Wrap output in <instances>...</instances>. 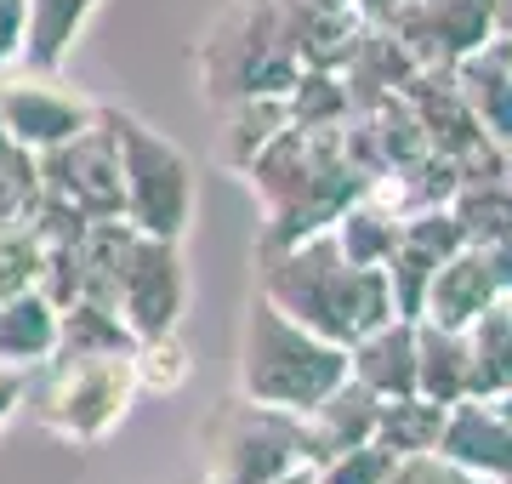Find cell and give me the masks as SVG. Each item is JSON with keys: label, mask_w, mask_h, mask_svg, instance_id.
Returning a JSON list of instances; mask_svg holds the SVG:
<instances>
[{"label": "cell", "mask_w": 512, "mask_h": 484, "mask_svg": "<svg viewBox=\"0 0 512 484\" xmlns=\"http://www.w3.org/2000/svg\"><path fill=\"white\" fill-rule=\"evenodd\" d=\"M256 291L268 302H279L296 325L330 336L353 348L370 325L393 319V285L387 268H365L353 262L330 228L308 234L296 245H274V251H256Z\"/></svg>", "instance_id": "1"}, {"label": "cell", "mask_w": 512, "mask_h": 484, "mask_svg": "<svg viewBox=\"0 0 512 484\" xmlns=\"http://www.w3.org/2000/svg\"><path fill=\"white\" fill-rule=\"evenodd\" d=\"M245 183L256 194V211H262L256 251L296 245L308 234H319V228H330L370 188L353 171L348 149H342V126H330V131L285 126L262 149V160L245 171Z\"/></svg>", "instance_id": "2"}, {"label": "cell", "mask_w": 512, "mask_h": 484, "mask_svg": "<svg viewBox=\"0 0 512 484\" xmlns=\"http://www.w3.org/2000/svg\"><path fill=\"white\" fill-rule=\"evenodd\" d=\"M234 382L256 405L302 416V410H313L325 393H336L348 382V348L319 336V331H308V325H296L279 302L251 291L245 319H239Z\"/></svg>", "instance_id": "3"}, {"label": "cell", "mask_w": 512, "mask_h": 484, "mask_svg": "<svg viewBox=\"0 0 512 484\" xmlns=\"http://www.w3.org/2000/svg\"><path fill=\"white\" fill-rule=\"evenodd\" d=\"M103 120L120 149V177H126V223L137 234H160V240H188L194 211H200V171L154 120L137 109H114L103 103Z\"/></svg>", "instance_id": "4"}, {"label": "cell", "mask_w": 512, "mask_h": 484, "mask_svg": "<svg viewBox=\"0 0 512 484\" xmlns=\"http://www.w3.org/2000/svg\"><path fill=\"white\" fill-rule=\"evenodd\" d=\"M137 399H143V388H137L131 354H57L46 365V382L29 393V410H35V428L63 450H97L103 439L120 433Z\"/></svg>", "instance_id": "5"}, {"label": "cell", "mask_w": 512, "mask_h": 484, "mask_svg": "<svg viewBox=\"0 0 512 484\" xmlns=\"http://www.w3.org/2000/svg\"><path fill=\"white\" fill-rule=\"evenodd\" d=\"M296 75L302 57L279 29V0H234L200 46V86L217 109L234 97H285Z\"/></svg>", "instance_id": "6"}, {"label": "cell", "mask_w": 512, "mask_h": 484, "mask_svg": "<svg viewBox=\"0 0 512 484\" xmlns=\"http://www.w3.org/2000/svg\"><path fill=\"white\" fill-rule=\"evenodd\" d=\"M308 462L302 416L234 393L205 422V484H279Z\"/></svg>", "instance_id": "7"}, {"label": "cell", "mask_w": 512, "mask_h": 484, "mask_svg": "<svg viewBox=\"0 0 512 484\" xmlns=\"http://www.w3.org/2000/svg\"><path fill=\"white\" fill-rule=\"evenodd\" d=\"M103 103L63 80V69H12L0 75V131L29 154H46L92 126Z\"/></svg>", "instance_id": "8"}, {"label": "cell", "mask_w": 512, "mask_h": 484, "mask_svg": "<svg viewBox=\"0 0 512 484\" xmlns=\"http://www.w3.org/2000/svg\"><path fill=\"white\" fill-rule=\"evenodd\" d=\"M40 188L46 200L69 205L92 223H109V217H126V177H120V149H114L109 120L97 114L92 126L57 143V149L40 154Z\"/></svg>", "instance_id": "9"}, {"label": "cell", "mask_w": 512, "mask_h": 484, "mask_svg": "<svg viewBox=\"0 0 512 484\" xmlns=\"http://www.w3.org/2000/svg\"><path fill=\"white\" fill-rule=\"evenodd\" d=\"M387 29L416 63H456L495 40V0H410Z\"/></svg>", "instance_id": "10"}, {"label": "cell", "mask_w": 512, "mask_h": 484, "mask_svg": "<svg viewBox=\"0 0 512 484\" xmlns=\"http://www.w3.org/2000/svg\"><path fill=\"white\" fill-rule=\"evenodd\" d=\"M399 92H404V103L416 109L421 131H427V143H433L439 154L461 160L473 143H484V126H478L473 109H467V97H461L456 75H450V63H421V69L404 80Z\"/></svg>", "instance_id": "11"}, {"label": "cell", "mask_w": 512, "mask_h": 484, "mask_svg": "<svg viewBox=\"0 0 512 484\" xmlns=\"http://www.w3.org/2000/svg\"><path fill=\"white\" fill-rule=\"evenodd\" d=\"M376 422H382V399L365 388V382H342L336 393H325L313 410H302V445H308V462H330L353 445H370L376 439Z\"/></svg>", "instance_id": "12"}, {"label": "cell", "mask_w": 512, "mask_h": 484, "mask_svg": "<svg viewBox=\"0 0 512 484\" xmlns=\"http://www.w3.org/2000/svg\"><path fill=\"white\" fill-rule=\"evenodd\" d=\"M439 450L450 456V462H461L467 473H478V479H512V422H501L484 399H456L450 405V416H444V433H439Z\"/></svg>", "instance_id": "13"}, {"label": "cell", "mask_w": 512, "mask_h": 484, "mask_svg": "<svg viewBox=\"0 0 512 484\" xmlns=\"http://www.w3.org/2000/svg\"><path fill=\"white\" fill-rule=\"evenodd\" d=\"M57 331H63V308L40 285L0 291V365L46 371L57 359Z\"/></svg>", "instance_id": "14"}, {"label": "cell", "mask_w": 512, "mask_h": 484, "mask_svg": "<svg viewBox=\"0 0 512 484\" xmlns=\"http://www.w3.org/2000/svg\"><path fill=\"white\" fill-rule=\"evenodd\" d=\"M348 376L365 382L376 399H404L416 393V319H382L348 348Z\"/></svg>", "instance_id": "15"}, {"label": "cell", "mask_w": 512, "mask_h": 484, "mask_svg": "<svg viewBox=\"0 0 512 484\" xmlns=\"http://www.w3.org/2000/svg\"><path fill=\"white\" fill-rule=\"evenodd\" d=\"M490 302H501V285H495L490 262L478 245H461L439 262V274L427 285V302H421V319L433 325H450V331H467Z\"/></svg>", "instance_id": "16"}, {"label": "cell", "mask_w": 512, "mask_h": 484, "mask_svg": "<svg viewBox=\"0 0 512 484\" xmlns=\"http://www.w3.org/2000/svg\"><path fill=\"white\" fill-rule=\"evenodd\" d=\"M450 75H456V86H461V97H467L473 120L484 126V137L507 149L512 143V57H507V40L495 35V40H484L478 52L456 57Z\"/></svg>", "instance_id": "17"}, {"label": "cell", "mask_w": 512, "mask_h": 484, "mask_svg": "<svg viewBox=\"0 0 512 484\" xmlns=\"http://www.w3.org/2000/svg\"><path fill=\"white\" fill-rule=\"evenodd\" d=\"M456 188H461V166L450 154L427 149V154H416V160H404V166L382 171L365 194H376V200L404 223V217H421V211H444V205L456 200Z\"/></svg>", "instance_id": "18"}, {"label": "cell", "mask_w": 512, "mask_h": 484, "mask_svg": "<svg viewBox=\"0 0 512 484\" xmlns=\"http://www.w3.org/2000/svg\"><path fill=\"white\" fill-rule=\"evenodd\" d=\"M285 126H291L285 97H234V103H222L217 166L234 171V177H245V171L262 160V149H268Z\"/></svg>", "instance_id": "19"}, {"label": "cell", "mask_w": 512, "mask_h": 484, "mask_svg": "<svg viewBox=\"0 0 512 484\" xmlns=\"http://www.w3.org/2000/svg\"><path fill=\"white\" fill-rule=\"evenodd\" d=\"M97 12H103V0H29L23 69H63Z\"/></svg>", "instance_id": "20"}, {"label": "cell", "mask_w": 512, "mask_h": 484, "mask_svg": "<svg viewBox=\"0 0 512 484\" xmlns=\"http://www.w3.org/2000/svg\"><path fill=\"white\" fill-rule=\"evenodd\" d=\"M416 393L456 405L473 393V371H467V336L433 319H416Z\"/></svg>", "instance_id": "21"}, {"label": "cell", "mask_w": 512, "mask_h": 484, "mask_svg": "<svg viewBox=\"0 0 512 484\" xmlns=\"http://www.w3.org/2000/svg\"><path fill=\"white\" fill-rule=\"evenodd\" d=\"M137 336L126 331L120 308L97 297H74L63 302V331H57V354L63 359H86V354H131Z\"/></svg>", "instance_id": "22"}, {"label": "cell", "mask_w": 512, "mask_h": 484, "mask_svg": "<svg viewBox=\"0 0 512 484\" xmlns=\"http://www.w3.org/2000/svg\"><path fill=\"white\" fill-rule=\"evenodd\" d=\"M467 371H473V399L507 388L512 382V302H490L484 314L467 325Z\"/></svg>", "instance_id": "23"}, {"label": "cell", "mask_w": 512, "mask_h": 484, "mask_svg": "<svg viewBox=\"0 0 512 484\" xmlns=\"http://www.w3.org/2000/svg\"><path fill=\"white\" fill-rule=\"evenodd\" d=\"M444 416L450 405L427 399V393H404V399H382V422H376V445L393 456H416V450H439Z\"/></svg>", "instance_id": "24"}, {"label": "cell", "mask_w": 512, "mask_h": 484, "mask_svg": "<svg viewBox=\"0 0 512 484\" xmlns=\"http://www.w3.org/2000/svg\"><path fill=\"white\" fill-rule=\"evenodd\" d=\"M330 234H336V245H342L353 262H365V268H387L393 245H399V217H393L376 194H359V200L330 223Z\"/></svg>", "instance_id": "25"}, {"label": "cell", "mask_w": 512, "mask_h": 484, "mask_svg": "<svg viewBox=\"0 0 512 484\" xmlns=\"http://www.w3.org/2000/svg\"><path fill=\"white\" fill-rule=\"evenodd\" d=\"M285 114H291V126H302V131L342 126V120L353 114L348 80L336 75V69H302V75H296V86L285 92Z\"/></svg>", "instance_id": "26"}, {"label": "cell", "mask_w": 512, "mask_h": 484, "mask_svg": "<svg viewBox=\"0 0 512 484\" xmlns=\"http://www.w3.org/2000/svg\"><path fill=\"white\" fill-rule=\"evenodd\" d=\"M450 211H456L467 245L507 240L512 234V183L507 177H495V183H461L456 200H450Z\"/></svg>", "instance_id": "27"}, {"label": "cell", "mask_w": 512, "mask_h": 484, "mask_svg": "<svg viewBox=\"0 0 512 484\" xmlns=\"http://www.w3.org/2000/svg\"><path fill=\"white\" fill-rule=\"evenodd\" d=\"M40 154L0 143V223H29L40 205Z\"/></svg>", "instance_id": "28"}, {"label": "cell", "mask_w": 512, "mask_h": 484, "mask_svg": "<svg viewBox=\"0 0 512 484\" xmlns=\"http://www.w3.org/2000/svg\"><path fill=\"white\" fill-rule=\"evenodd\" d=\"M131 365H137V388L143 393H177L188 376H194V359H188L183 336L137 342V348H131Z\"/></svg>", "instance_id": "29"}, {"label": "cell", "mask_w": 512, "mask_h": 484, "mask_svg": "<svg viewBox=\"0 0 512 484\" xmlns=\"http://www.w3.org/2000/svg\"><path fill=\"white\" fill-rule=\"evenodd\" d=\"M40 262H46V245L35 223H0V291L40 285Z\"/></svg>", "instance_id": "30"}, {"label": "cell", "mask_w": 512, "mask_h": 484, "mask_svg": "<svg viewBox=\"0 0 512 484\" xmlns=\"http://www.w3.org/2000/svg\"><path fill=\"white\" fill-rule=\"evenodd\" d=\"M393 462H399V456L370 439V445H353V450H342V456L319 462L313 473H319V484H387Z\"/></svg>", "instance_id": "31"}, {"label": "cell", "mask_w": 512, "mask_h": 484, "mask_svg": "<svg viewBox=\"0 0 512 484\" xmlns=\"http://www.w3.org/2000/svg\"><path fill=\"white\" fill-rule=\"evenodd\" d=\"M387 484H490V479L467 473V467L450 462L444 450H416V456H399V462H393Z\"/></svg>", "instance_id": "32"}, {"label": "cell", "mask_w": 512, "mask_h": 484, "mask_svg": "<svg viewBox=\"0 0 512 484\" xmlns=\"http://www.w3.org/2000/svg\"><path fill=\"white\" fill-rule=\"evenodd\" d=\"M23 35H29V0H0V75L23 63Z\"/></svg>", "instance_id": "33"}, {"label": "cell", "mask_w": 512, "mask_h": 484, "mask_svg": "<svg viewBox=\"0 0 512 484\" xmlns=\"http://www.w3.org/2000/svg\"><path fill=\"white\" fill-rule=\"evenodd\" d=\"M29 371H18V365H0V433L18 422V410L29 405Z\"/></svg>", "instance_id": "34"}, {"label": "cell", "mask_w": 512, "mask_h": 484, "mask_svg": "<svg viewBox=\"0 0 512 484\" xmlns=\"http://www.w3.org/2000/svg\"><path fill=\"white\" fill-rule=\"evenodd\" d=\"M478 251H484V262H490L501 297H512V234H507V240H495V245H478Z\"/></svg>", "instance_id": "35"}, {"label": "cell", "mask_w": 512, "mask_h": 484, "mask_svg": "<svg viewBox=\"0 0 512 484\" xmlns=\"http://www.w3.org/2000/svg\"><path fill=\"white\" fill-rule=\"evenodd\" d=\"M404 6H410V0H353V12H359L365 23H393Z\"/></svg>", "instance_id": "36"}, {"label": "cell", "mask_w": 512, "mask_h": 484, "mask_svg": "<svg viewBox=\"0 0 512 484\" xmlns=\"http://www.w3.org/2000/svg\"><path fill=\"white\" fill-rule=\"evenodd\" d=\"M484 405H490L501 422H512V382H507V388H495V393H484Z\"/></svg>", "instance_id": "37"}, {"label": "cell", "mask_w": 512, "mask_h": 484, "mask_svg": "<svg viewBox=\"0 0 512 484\" xmlns=\"http://www.w3.org/2000/svg\"><path fill=\"white\" fill-rule=\"evenodd\" d=\"M495 35H512V0H495Z\"/></svg>", "instance_id": "38"}, {"label": "cell", "mask_w": 512, "mask_h": 484, "mask_svg": "<svg viewBox=\"0 0 512 484\" xmlns=\"http://www.w3.org/2000/svg\"><path fill=\"white\" fill-rule=\"evenodd\" d=\"M279 484H319V473H313V467H296V473H285Z\"/></svg>", "instance_id": "39"}, {"label": "cell", "mask_w": 512, "mask_h": 484, "mask_svg": "<svg viewBox=\"0 0 512 484\" xmlns=\"http://www.w3.org/2000/svg\"><path fill=\"white\" fill-rule=\"evenodd\" d=\"M319 6H353V0H319Z\"/></svg>", "instance_id": "40"}, {"label": "cell", "mask_w": 512, "mask_h": 484, "mask_svg": "<svg viewBox=\"0 0 512 484\" xmlns=\"http://www.w3.org/2000/svg\"><path fill=\"white\" fill-rule=\"evenodd\" d=\"M507 183H512V143H507Z\"/></svg>", "instance_id": "41"}, {"label": "cell", "mask_w": 512, "mask_h": 484, "mask_svg": "<svg viewBox=\"0 0 512 484\" xmlns=\"http://www.w3.org/2000/svg\"><path fill=\"white\" fill-rule=\"evenodd\" d=\"M501 40H507V57H512V35H501Z\"/></svg>", "instance_id": "42"}, {"label": "cell", "mask_w": 512, "mask_h": 484, "mask_svg": "<svg viewBox=\"0 0 512 484\" xmlns=\"http://www.w3.org/2000/svg\"><path fill=\"white\" fill-rule=\"evenodd\" d=\"M501 484H512V479H501Z\"/></svg>", "instance_id": "43"}, {"label": "cell", "mask_w": 512, "mask_h": 484, "mask_svg": "<svg viewBox=\"0 0 512 484\" xmlns=\"http://www.w3.org/2000/svg\"><path fill=\"white\" fill-rule=\"evenodd\" d=\"M507 302H512V297H507Z\"/></svg>", "instance_id": "44"}]
</instances>
